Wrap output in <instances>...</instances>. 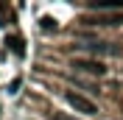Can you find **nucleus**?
<instances>
[{
  "mask_svg": "<svg viewBox=\"0 0 123 120\" xmlns=\"http://www.w3.org/2000/svg\"><path fill=\"white\" fill-rule=\"evenodd\" d=\"M50 120H78V117H70V114H59V112H53V114H50Z\"/></svg>",
  "mask_w": 123,
  "mask_h": 120,
  "instance_id": "nucleus-7",
  "label": "nucleus"
},
{
  "mask_svg": "<svg viewBox=\"0 0 123 120\" xmlns=\"http://www.w3.org/2000/svg\"><path fill=\"white\" fill-rule=\"evenodd\" d=\"M81 48L90 53H106V56H117L120 53V48L112 45V42H81Z\"/></svg>",
  "mask_w": 123,
  "mask_h": 120,
  "instance_id": "nucleus-2",
  "label": "nucleus"
},
{
  "mask_svg": "<svg viewBox=\"0 0 123 120\" xmlns=\"http://www.w3.org/2000/svg\"><path fill=\"white\" fill-rule=\"evenodd\" d=\"M64 98H67V103L73 106L76 112H81V114H95V103H92L90 98L78 95V92H73V90H67V92H64Z\"/></svg>",
  "mask_w": 123,
  "mask_h": 120,
  "instance_id": "nucleus-1",
  "label": "nucleus"
},
{
  "mask_svg": "<svg viewBox=\"0 0 123 120\" xmlns=\"http://www.w3.org/2000/svg\"><path fill=\"white\" fill-rule=\"evenodd\" d=\"M73 67L81 70V73H92V75H104L106 67L101 61H90V59H73Z\"/></svg>",
  "mask_w": 123,
  "mask_h": 120,
  "instance_id": "nucleus-3",
  "label": "nucleus"
},
{
  "mask_svg": "<svg viewBox=\"0 0 123 120\" xmlns=\"http://www.w3.org/2000/svg\"><path fill=\"white\" fill-rule=\"evenodd\" d=\"M90 8H98V11H115V8H123V0H90Z\"/></svg>",
  "mask_w": 123,
  "mask_h": 120,
  "instance_id": "nucleus-4",
  "label": "nucleus"
},
{
  "mask_svg": "<svg viewBox=\"0 0 123 120\" xmlns=\"http://www.w3.org/2000/svg\"><path fill=\"white\" fill-rule=\"evenodd\" d=\"M120 17H87L84 25H120Z\"/></svg>",
  "mask_w": 123,
  "mask_h": 120,
  "instance_id": "nucleus-5",
  "label": "nucleus"
},
{
  "mask_svg": "<svg viewBox=\"0 0 123 120\" xmlns=\"http://www.w3.org/2000/svg\"><path fill=\"white\" fill-rule=\"evenodd\" d=\"M42 28H45V31L56 28V20H50V17H42Z\"/></svg>",
  "mask_w": 123,
  "mask_h": 120,
  "instance_id": "nucleus-6",
  "label": "nucleus"
}]
</instances>
